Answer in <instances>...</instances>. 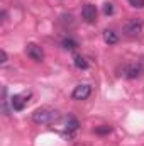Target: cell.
I'll use <instances>...</instances> for the list:
<instances>
[{
  "mask_svg": "<svg viewBox=\"0 0 144 146\" xmlns=\"http://www.w3.org/2000/svg\"><path fill=\"white\" fill-rule=\"evenodd\" d=\"M129 5L134 9H144V0H129Z\"/></svg>",
  "mask_w": 144,
  "mask_h": 146,
  "instance_id": "4fadbf2b",
  "label": "cell"
},
{
  "mask_svg": "<svg viewBox=\"0 0 144 146\" xmlns=\"http://www.w3.org/2000/svg\"><path fill=\"white\" fill-rule=\"evenodd\" d=\"M32 121L36 122V124H53V122H56L61 115H59V112L54 109H49V107H41V109H36L32 112Z\"/></svg>",
  "mask_w": 144,
  "mask_h": 146,
  "instance_id": "6da1fadb",
  "label": "cell"
},
{
  "mask_svg": "<svg viewBox=\"0 0 144 146\" xmlns=\"http://www.w3.org/2000/svg\"><path fill=\"white\" fill-rule=\"evenodd\" d=\"M61 46H63L66 51H73V49H76V48H78V42H76L75 39H71V37H65V39H63V42H61Z\"/></svg>",
  "mask_w": 144,
  "mask_h": 146,
  "instance_id": "8fae6325",
  "label": "cell"
},
{
  "mask_svg": "<svg viewBox=\"0 0 144 146\" xmlns=\"http://www.w3.org/2000/svg\"><path fill=\"white\" fill-rule=\"evenodd\" d=\"M31 97H32V92H22V94L14 95V97L10 99L12 109H14V110H22L26 106H27V102H29V99H31Z\"/></svg>",
  "mask_w": 144,
  "mask_h": 146,
  "instance_id": "3957f363",
  "label": "cell"
},
{
  "mask_svg": "<svg viewBox=\"0 0 144 146\" xmlns=\"http://www.w3.org/2000/svg\"><path fill=\"white\" fill-rule=\"evenodd\" d=\"M0 63H2V65H5V63H7V53H5V49H2V51H0Z\"/></svg>",
  "mask_w": 144,
  "mask_h": 146,
  "instance_id": "9a60e30c",
  "label": "cell"
},
{
  "mask_svg": "<svg viewBox=\"0 0 144 146\" xmlns=\"http://www.w3.org/2000/svg\"><path fill=\"white\" fill-rule=\"evenodd\" d=\"M73 63H75V66L78 68V70H88V61L81 56V54H76L75 58H73Z\"/></svg>",
  "mask_w": 144,
  "mask_h": 146,
  "instance_id": "30bf717a",
  "label": "cell"
},
{
  "mask_svg": "<svg viewBox=\"0 0 144 146\" xmlns=\"http://www.w3.org/2000/svg\"><path fill=\"white\" fill-rule=\"evenodd\" d=\"M81 17H83L85 22L93 24L97 21V7L93 3H85L83 9H81Z\"/></svg>",
  "mask_w": 144,
  "mask_h": 146,
  "instance_id": "8992f818",
  "label": "cell"
},
{
  "mask_svg": "<svg viewBox=\"0 0 144 146\" xmlns=\"http://www.w3.org/2000/svg\"><path fill=\"white\" fill-rule=\"evenodd\" d=\"M78 127H80L78 119H75L73 115H68V119H66V133L68 134H73V133L78 131Z\"/></svg>",
  "mask_w": 144,
  "mask_h": 146,
  "instance_id": "ba28073f",
  "label": "cell"
},
{
  "mask_svg": "<svg viewBox=\"0 0 144 146\" xmlns=\"http://www.w3.org/2000/svg\"><path fill=\"white\" fill-rule=\"evenodd\" d=\"M90 94H92V87L88 83H80V85H76L73 88L71 97L75 100H87L90 97Z\"/></svg>",
  "mask_w": 144,
  "mask_h": 146,
  "instance_id": "277c9868",
  "label": "cell"
},
{
  "mask_svg": "<svg viewBox=\"0 0 144 146\" xmlns=\"http://www.w3.org/2000/svg\"><path fill=\"white\" fill-rule=\"evenodd\" d=\"M26 53H27V56H29L31 60H34V61H42V60H44V51H42L41 46H37L36 42H29V44L26 46Z\"/></svg>",
  "mask_w": 144,
  "mask_h": 146,
  "instance_id": "5b68a950",
  "label": "cell"
},
{
  "mask_svg": "<svg viewBox=\"0 0 144 146\" xmlns=\"http://www.w3.org/2000/svg\"><path fill=\"white\" fill-rule=\"evenodd\" d=\"M104 14H105V15H112V14H114V5H112L110 2L104 3Z\"/></svg>",
  "mask_w": 144,
  "mask_h": 146,
  "instance_id": "5bb4252c",
  "label": "cell"
},
{
  "mask_svg": "<svg viewBox=\"0 0 144 146\" xmlns=\"http://www.w3.org/2000/svg\"><path fill=\"white\" fill-rule=\"evenodd\" d=\"M124 34L129 37H141L144 34V21L141 17H134L127 21L124 26Z\"/></svg>",
  "mask_w": 144,
  "mask_h": 146,
  "instance_id": "7a4b0ae2",
  "label": "cell"
},
{
  "mask_svg": "<svg viewBox=\"0 0 144 146\" xmlns=\"http://www.w3.org/2000/svg\"><path fill=\"white\" fill-rule=\"evenodd\" d=\"M104 41L107 42L108 46H112V44H115V42L119 41V36H117L115 31H112V29H105V31H104Z\"/></svg>",
  "mask_w": 144,
  "mask_h": 146,
  "instance_id": "9c48e42d",
  "label": "cell"
},
{
  "mask_svg": "<svg viewBox=\"0 0 144 146\" xmlns=\"http://www.w3.org/2000/svg\"><path fill=\"white\" fill-rule=\"evenodd\" d=\"M143 73H144V66L143 65H139V63H136V65H129V66H126V70H124V76L129 78V80H136V78H141Z\"/></svg>",
  "mask_w": 144,
  "mask_h": 146,
  "instance_id": "52a82bcc",
  "label": "cell"
},
{
  "mask_svg": "<svg viewBox=\"0 0 144 146\" xmlns=\"http://www.w3.org/2000/svg\"><path fill=\"white\" fill-rule=\"evenodd\" d=\"M112 133V127L110 126H100V127H95V134L98 136H105V134H110Z\"/></svg>",
  "mask_w": 144,
  "mask_h": 146,
  "instance_id": "7c38bea8",
  "label": "cell"
}]
</instances>
